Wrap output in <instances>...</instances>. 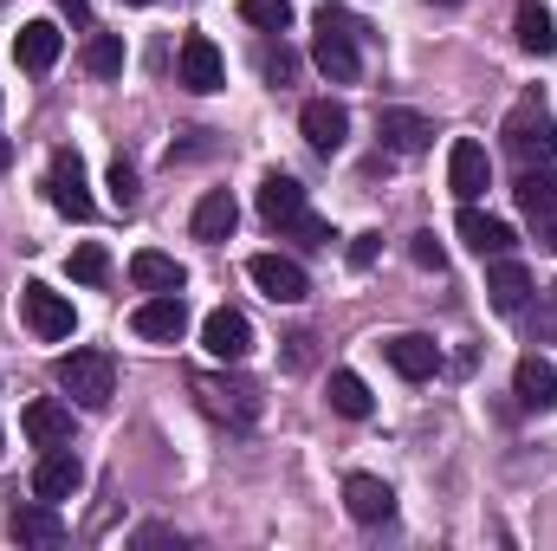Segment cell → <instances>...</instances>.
Segmentation results:
<instances>
[{"instance_id":"obj_1","label":"cell","mask_w":557,"mask_h":551,"mask_svg":"<svg viewBox=\"0 0 557 551\" xmlns=\"http://www.w3.org/2000/svg\"><path fill=\"white\" fill-rule=\"evenodd\" d=\"M311 26H318V39H311L318 72H324L331 85H357V78H363V39H370V26H357V20L337 13V7H324Z\"/></svg>"},{"instance_id":"obj_2","label":"cell","mask_w":557,"mask_h":551,"mask_svg":"<svg viewBox=\"0 0 557 551\" xmlns=\"http://www.w3.org/2000/svg\"><path fill=\"white\" fill-rule=\"evenodd\" d=\"M59 390L78 403V409H104L111 396H117V357L111 351H72V357H59Z\"/></svg>"},{"instance_id":"obj_3","label":"cell","mask_w":557,"mask_h":551,"mask_svg":"<svg viewBox=\"0 0 557 551\" xmlns=\"http://www.w3.org/2000/svg\"><path fill=\"white\" fill-rule=\"evenodd\" d=\"M499 137H506V149H512L525 169H532V162H552L557 156V118L545 111V98H519Z\"/></svg>"},{"instance_id":"obj_4","label":"cell","mask_w":557,"mask_h":551,"mask_svg":"<svg viewBox=\"0 0 557 551\" xmlns=\"http://www.w3.org/2000/svg\"><path fill=\"white\" fill-rule=\"evenodd\" d=\"M195 396L214 421H234V428H253L260 409H267L260 383H247V377H195Z\"/></svg>"},{"instance_id":"obj_5","label":"cell","mask_w":557,"mask_h":551,"mask_svg":"<svg viewBox=\"0 0 557 551\" xmlns=\"http://www.w3.org/2000/svg\"><path fill=\"white\" fill-rule=\"evenodd\" d=\"M20 318H26V331H33V338H46V344H65V338L78 331V311H72V298H65V292H52L46 279L20 285Z\"/></svg>"},{"instance_id":"obj_6","label":"cell","mask_w":557,"mask_h":551,"mask_svg":"<svg viewBox=\"0 0 557 551\" xmlns=\"http://www.w3.org/2000/svg\"><path fill=\"white\" fill-rule=\"evenodd\" d=\"M46 201H52L59 215H72V221L91 215V188H85V162H78V149H59V156H52V169H46Z\"/></svg>"},{"instance_id":"obj_7","label":"cell","mask_w":557,"mask_h":551,"mask_svg":"<svg viewBox=\"0 0 557 551\" xmlns=\"http://www.w3.org/2000/svg\"><path fill=\"white\" fill-rule=\"evenodd\" d=\"M175 78H182L188 91H201V98L227 85V65H221V52H214L208 33H188V39H182V52H175Z\"/></svg>"},{"instance_id":"obj_8","label":"cell","mask_w":557,"mask_h":551,"mask_svg":"<svg viewBox=\"0 0 557 551\" xmlns=\"http://www.w3.org/2000/svg\"><path fill=\"white\" fill-rule=\"evenodd\" d=\"M201 344H208V357L214 364H240L247 351H253V325H247V311H208L201 318Z\"/></svg>"},{"instance_id":"obj_9","label":"cell","mask_w":557,"mask_h":551,"mask_svg":"<svg viewBox=\"0 0 557 551\" xmlns=\"http://www.w3.org/2000/svg\"><path fill=\"white\" fill-rule=\"evenodd\" d=\"M247 279H253L273 305H298V298L311 292L305 267H298V260H278V254H253V260H247Z\"/></svg>"},{"instance_id":"obj_10","label":"cell","mask_w":557,"mask_h":551,"mask_svg":"<svg viewBox=\"0 0 557 551\" xmlns=\"http://www.w3.org/2000/svg\"><path fill=\"white\" fill-rule=\"evenodd\" d=\"M78 487H85L78 454H72V448H46L39 467H33V500H52V506H59V500H72Z\"/></svg>"},{"instance_id":"obj_11","label":"cell","mask_w":557,"mask_h":551,"mask_svg":"<svg viewBox=\"0 0 557 551\" xmlns=\"http://www.w3.org/2000/svg\"><path fill=\"white\" fill-rule=\"evenodd\" d=\"M486 182H493L486 149H480L473 137H454V149H447V188H454L460 201H480V195H486Z\"/></svg>"},{"instance_id":"obj_12","label":"cell","mask_w":557,"mask_h":551,"mask_svg":"<svg viewBox=\"0 0 557 551\" xmlns=\"http://www.w3.org/2000/svg\"><path fill=\"white\" fill-rule=\"evenodd\" d=\"M131 325H137V338H149V344H175L188 331V305H182V292H156V298L137 305Z\"/></svg>"},{"instance_id":"obj_13","label":"cell","mask_w":557,"mask_h":551,"mask_svg":"<svg viewBox=\"0 0 557 551\" xmlns=\"http://www.w3.org/2000/svg\"><path fill=\"white\" fill-rule=\"evenodd\" d=\"M344 506H350L357 526H389V519H396V493H389V480H376V474H350V480H344Z\"/></svg>"},{"instance_id":"obj_14","label":"cell","mask_w":557,"mask_h":551,"mask_svg":"<svg viewBox=\"0 0 557 551\" xmlns=\"http://www.w3.org/2000/svg\"><path fill=\"white\" fill-rule=\"evenodd\" d=\"M298 131H305V143H311L318 156H337L344 137H350V111L331 105V98H311V105L298 111Z\"/></svg>"},{"instance_id":"obj_15","label":"cell","mask_w":557,"mask_h":551,"mask_svg":"<svg viewBox=\"0 0 557 551\" xmlns=\"http://www.w3.org/2000/svg\"><path fill=\"white\" fill-rule=\"evenodd\" d=\"M383 357H389V364H396V377H409V383H428V377L441 370V344H434V338H421V331L389 338V344H383Z\"/></svg>"},{"instance_id":"obj_16","label":"cell","mask_w":557,"mask_h":551,"mask_svg":"<svg viewBox=\"0 0 557 551\" xmlns=\"http://www.w3.org/2000/svg\"><path fill=\"white\" fill-rule=\"evenodd\" d=\"M59 52H65V33H59L52 20H26V26H20V39H13V59H20L26 72H52V65H59Z\"/></svg>"},{"instance_id":"obj_17","label":"cell","mask_w":557,"mask_h":551,"mask_svg":"<svg viewBox=\"0 0 557 551\" xmlns=\"http://www.w3.org/2000/svg\"><path fill=\"white\" fill-rule=\"evenodd\" d=\"M454 234L480 254V260H499V254H512V228L506 221H493V215H480L473 201L460 208V221H454Z\"/></svg>"},{"instance_id":"obj_18","label":"cell","mask_w":557,"mask_h":551,"mask_svg":"<svg viewBox=\"0 0 557 551\" xmlns=\"http://www.w3.org/2000/svg\"><path fill=\"white\" fill-rule=\"evenodd\" d=\"M7 532H13L20 546H65V519H59V506H52V500L20 506V513L7 519Z\"/></svg>"},{"instance_id":"obj_19","label":"cell","mask_w":557,"mask_h":551,"mask_svg":"<svg viewBox=\"0 0 557 551\" xmlns=\"http://www.w3.org/2000/svg\"><path fill=\"white\" fill-rule=\"evenodd\" d=\"M512 201H519V215L539 228V221H552L557 215V175L545 169V162H532L519 182H512Z\"/></svg>"},{"instance_id":"obj_20","label":"cell","mask_w":557,"mask_h":551,"mask_svg":"<svg viewBox=\"0 0 557 551\" xmlns=\"http://www.w3.org/2000/svg\"><path fill=\"white\" fill-rule=\"evenodd\" d=\"M234 221H240V208H234V195L227 188H208L201 201H195V241H208V247H221L227 234H234Z\"/></svg>"},{"instance_id":"obj_21","label":"cell","mask_w":557,"mask_h":551,"mask_svg":"<svg viewBox=\"0 0 557 551\" xmlns=\"http://www.w3.org/2000/svg\"><path fill=\"white\" fill-rule=\"evenodd\" d=\"M20 428H26L33 448H65L72 441V403H26Z\"/></svg>"},{"instance_id":"obj_22","label":"cell","mask_w":557,"mask_h":551,"mask_svg":"<svg viewBox=\"0 0 557 551\" xmlns=\"http://www.w3.org/2000/svg\"><path fill=\"white\" fill-rule=\"evenodd\" d=\"M486 292H493V311H506V318H512V311H525V298H532V273H525L519 260H506V254H499V260H493V273H486Z\"/></svg>"},{"instance_id":"obj_23","label":"cell","mask_w":557,"mask_h":551,"mask_svg":"<svg viewBox=\"0 0 557 551\" xmlns=\"http://www.w3.org/2000/svg\"><path fill=\"white\" fill-rule=\"evenodd\" d=\"M512 396L525 403V409H557V370L545 364V357H525L519 370H512Z\"/></svg>"},{"instance_id":"obj_24","label":"cell","mask_w":557,"mask_h":551,"mask_svg":"<svg viewBox=\"0 0 557 551\" xmlns=\"http://www.w3.org/2000/svg\"><path fill=\"white\" fill-rule=\"evenodd\" d=\"M260 215H267L273 228L305 221V215H311V208H305V188H298L292 175H267V182H260Z\"/></svg>"},{"instance_id":"obj_25","label":"cell","mask_w":557,"mask_h":551,"mask_svg":"<svg viewBox=\"0 0 557 551\" xmlns=\"http://www.w3.org/2000/svg\"><path fill=\"white\" fill-rule=\"evenodd\" d=\"M434 143V124L421 118V111H383V149H396V156H421Z\"/></svg>"},{"instance_id":"obj_26","label":"cell","mask_w":557,"mask_h":551,"mask_svg":"<svg viewBox=\"0 0 557 551\" xmlns=\"http://www.w3.org/2000/svg\"><path fill=\"white\" fill-rule=\"evenodd\" d=\"M512 33H519V46H525L532 59H552L557 52V26H552V13H545L539 0H525V7L512 13Z\"/></svg>"},{"instance_id":"obj_27","label":"cell","mask_w":557,"mask_h":551,"mask_svg":"<svg viewBox=\"0 0 557 551\" xmlns=\"http://www.w3.org/2000/svg\"><path fill=\"white\" fill-rule=\"evenodd\" d=\"M131 279H137L143 292H182V285H188V273H182L169 254H156V247H143L137 260H131Z\"/></svg>"},{"instance_id":"obj_28","label":"cell","mask_w":557,"mask_h":551,"mask_svg":"<svg viewBox=\"0 0 557 551\" xmlns=\"http://www.w3.org/2000/svg\"><path fill=\"white\" fill-rule=\"evenodd\" d=\"M331 409L350 415V421H370L376 403H370V390H363V377H357V370H337V377H331Z\"/></svg>"},{"instance_id":"obj_29","label":"cell","mask_w":557,"mask_h":551,"mask_svg":"<svg viewBox=\"0 0 557 551\" xmlns=\"http://www.w3.org/2000/svg\"><path fill=\"white\" fill-rule=\"evenodd\" d=\"M85 72L91 78H117L124 72V39L117 33H91L85 39Z\"/></svg>"},{"instance_id":"obj_30","label":"cell","mask_w":557,"mask_h":551,"mask_svg":"<svg viewBox=\"0 0 557 551\" xmlns=\"http://www.w3.org/2000/svg\"><path fill=\"white\" fill-rule=\"evenodd\" d=\"M240 20L260 33H285L292 26V0H240Z\"/></svg>"},{"instance_id":"obj_31","label":"cell","mask_w":557,"mask_h":551,"mask_svg":"<svg viewBox=\"0 0 557 551\" xmlns=\"http://www.w3.org/2000/svg\"><path fill=\"white\" fill-rule=\"evenodd\" d=\"M104 273H111V254H104L98 241H85V247L72 254V279H78V285H98Z\"/></svg>"},{"instance_id":"obj_32","label":"cell","mask_w":557,"mask_h":551,"mask_svg":"<svg viewBox=\"0 0 557 551\" xmlns=\"http://www.w3.org/2000/svg\"><path fill=\"white\" fill-rule=\"evenodd\" d=\"M111 201H117V208H137V169H131L124 156L111 162Z\"/></svg>"},{"instance_id":"obj_33","label":"cell","mask_w":557,"mask_h":551,"mask_svg":"<svg viewBox=\"0 0 557 551\" xmlns=\"http://www.w3.org/2000/svg\"><path fill=\"white\" fill-rule=\"evenodd\" d=\"M409 260H416L421 273H441V267H447V254H441L434 234H416V241H409Z\"/></svg>"},{"instance_id":"obj_34","label":"cell","mask_w":557,"mask_h":551,"mask_svg":"<svg viewBox=\"0 0 557 551\" xmlns=\"http://www.w3.org/2000/svg\"><path fill=\"white\" fill-rule=\"evenodd\" d=\"M376 260H383V234H357V241H350V267H357V273H370Z\"/></svg>"},{"instance_id":"obj_35","label":"cell","mask_w":557,"mask_h":551,"mask_svg":"<svg viewBox=\"0 0 557 551\" xmlns=\"http://www.w3.org/2000/svg\"><path fill=\"white\" fill-rule=\"evenodd\" d=\"M311 357H318V338H311V331L285 338V370H311Z\"/></svg>"},{"instance_id":"obj_36","label":"cell","mask_w":557,"mask_h":551,"mask_svg":"<svg viewBox=\"0 0 557 551\" xmlns=\"http://www.w3.org/2000/svg\"><path fill=\"white\" fill-rule=\"evenodd\" d=\"M260 72H267L273 85H292V72H298V59H292L285 46H267V59H260Z\"/></svg>"},{"instance_id":"obj_37","label":"cell","mask_w":557,"mask_h":551,"mask_svg":"<svg viewBox=\"0 0 557 551\" xmlns=\"http://www.w3.org/2000/svg\"><path fill=\"white\" fill-rule=\"evenodd\" d=\"M59 13H65L72 26H85V20H91V0H59Z\"/></svg>"},{"instance_id":"obj_38","label":"cell","mask_w":557,"mask_h":551,"mask_svg":"<svg viewBox=\"0 0 557 551\" xmlns=\"http://www.w3.org/2000/svg\"><path fill=\"white\" fill-rule=\"evenodd\" d=\"M169 539H175L169 526H143V532H137V546H169Z\"/></svg>"},{"instance_id":"obj_39","label":"cell","mask_w":557,"mask_h":551,"mask_svg":"<svg viewBox=\"0 0 557 551\" xmlns=\"http://www.w3.org/2000/svg\"><path fill=\"white\" fill-rule=\"evenodd\" d=\"M539 247H552V254H557V215H552V221H539Z\"/></svg>"},{"instance_id":"obj_40","label":"cell","mask_w":557,"mask_h":551,"mask_svg":"<svg viewBox=\"0 0 557 551\" xmlns=\"http://www.w3.org/2000/svg\"><path fill=\"white\" fill-rule=\"evenodd\" d=\"M7 162H13V143L0 137V169H7Z\"/></svg>"},{"instance_id":"obj_41","label":"cell","mask_w":557,"mask_h":551,"mask_svg":"<svg viewBox=\"0 0 557 551\" xmlns=\"http://www.w3.org/2000/svg\"><path fill=\"white\" fill-rule=\"evenodd\" d=\"M441 7H460V0H441Z\"/></svg>"},{"instance_id":"obj_42","label":"cell","mask_w":557,"mask_h":551,"mask_svg":"<svg viewBox=\"0 0 557 551\" xmlns=\"http://www.w3.org/2000/svg\"><path fill=\"white\" fill-rule=\"evenodd\" d=\"M131 7H149V0H131Z\"/></svg>"},{"instance_id":"obj_43","label":"cell","mask_w":557,"mask_h":551,"mask_svg":"<svg viewBox=\"0 0 557 551\" xmlns=\"http://www.w3.org/2000/svg\"><path fill=\"white\" fill-rule=\"evenodd\" d=\"M0 454H7V448H0Z\"/></svg>"}]
</instances>
